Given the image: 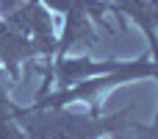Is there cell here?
Here are the masks:
<instances>
[{
	"label": "cell",
	"mask_w": 158,
	"mask_h": 139,
	"mask_svg": "<svg viewBox=\"0 0 158 139\" xmlns=\"http://www.w3.org/2000/svg\"><path fill=\"white\" fill-rule=\"evenodd\" d=\"M3 20L8 25H14L17 31L28 33L31 39L39 42V47L44 50V59L50 61L56 56V33H53V17L47 11V6L42 0H19L11 11L3 14Z\"/></svg>",
	"instance_id": "3"
},
{
	"label": "cell",
	"mask_w": 158,
	"mask_h": 139,
	"mask_svg": "<svg viewBox=\"0 0 158 139\" xmlns=\"http://www.w3.org/2000/svg\"><path fill=\"white\" fill-rule=\"evenodd\" d=\"M131 106L114 117L100 114H72L67 106L61 109H17L14 120L22 123V131L28 139H97L106 131H114L128 123Z\"/></svg>",
	"instance_id": "1"
},
{
	"label": "cell",
	"mask_w": 158,
	"mask_h": 139,
	"mask_svg": "<svg viewBox=\"0 0 158 139\" xmlns=\"http://www.w3.org/2000/svg\"><path fill=\"white\" fill-rule=\"evenodd\" d=\"M111 11L133 20L147 42H150V53H153V61H158V33H156V6L153 0H111Z\"/></svg>",
	"instance_id": "5"
},
{
	"label": "cell",
	"mask_w": 158,
	"mask_h": 139,
	"mask_svg": "<svg viewBox=\"0 0 158 139\" xmlns=\"http://www.w3.org/2000/svg\"><path fill=\"white\" fill-rule=\"evenodd\" d=\"M133 78H158V61H150L147 56L144 59H136V61H119L117 70H108V72L83 78V81H78L72 86L58 89V92L39 95L31 109H61V106H69V103L94 100L103 92H108L114 84H131Z\"/></svg>",
	"instance_id": "2"
},
{
	"label": "cell",
	"mask_w": 158,
	"mask_h": 139,
	"mask_svg": "<svg viewBox=\"0 0 158 139\" xmlns=\"http://www.w3.org/2000/svg\"><path fill=\"white\" fill-rule=\"evenodd\" d=\"M153 6H156V33H158V0H153Z\"/></svg>",
	"instance_id": "6"
},
{
	"label": "cell",
	"mask_w": 158,
	"mask_h": 139,
	"mask_svg": "<svg viewBox=\"0 0 158 139\" xmlns=\"http://www.w3.org/2000/svg\"><path fill=\"white\" fill-rule=\"evenodd\" d=\"M33 59H44V50L39 47V42L17 31L6 20H0V67L8 75V81H19V67Z\"/></svg>",
	"instance_id": "4"
}]
</instances>
